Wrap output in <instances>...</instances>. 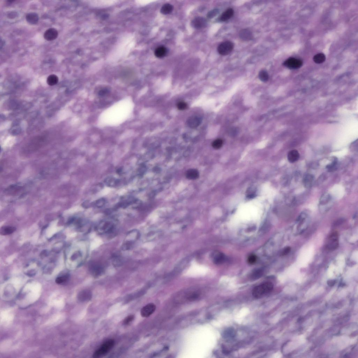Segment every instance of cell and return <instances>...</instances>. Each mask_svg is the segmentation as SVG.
I'll return each mask as SVG.
<instances>
[{
  "label": "cell",
  "mask_w": 358,
  "mask_h": 358,
  "mask_svg": "<svg viewBox=\"0 0 358 358\" xmlns=\"http://www.w3.org/2000/svg\"><path fill=\"white\" fill-rule=\"evenodd\" d=\"M186 177L189 180H196L199 177V172L195 169H190L186 171Z\"/></svg>",
  "instance_id": "obj_20"
},
{
  "label": "cell",
  "mask_w": 358,
  "mask_h": 358,
  "mask_svg": "<svg viewBox=\"0 0 358 358\" xmlns=\"http://www.w3.org/2000/svg\"><path fill=\"white\" fill-rule=\"evenodd\" d=\"M339 246V235L337 232H333L328 237L326 245V248L328 251H334L338 248Z\"/></svg>",
  "instance_id": "obj_7"
},
{
  "label": "cell",
  "mask_w": 358,
  "mask_h": 358,
  "mask_svg": "<svg viewBox=\"0 0 358 358\" xmlns=\"http://www.w3.org/2000/svg\"><path fill=\"white\" fill-rule=\"evenodd\" d=\"M177 107L179 110H184L187 109L188 104L185 102L181 101L178 102Z\"/></svg>",
  "instance_id": "obj_35"
},
{
  "label": "cell",
  "mask_w": 358,
  "mask_h": 358,
  "mask_svg": "<svg viewBox=\"0 0 358 358\" xmlns=\"http://www.w3.org/2000/svg\"><path fill=\"white\" fill-rule=\"evenodd\" d=\"M291 251V248L290 247H287L284 248L282 252V255L285 256L287 255Z\"/></svg>",
  "instance_id": "obj_40"
},
{
  "label": "cell",
  "mask_w": 358,
  "mask_h": 358,
  "mask_svg": "<svg viewBox=\"0 0 358 358\" xmlns=\"http://www.w3.org/2000/svg\"><path fill=\"white\" fill-rule=\"evenodd\" d=\"M16 230V228L13 227L4 226L1 228L0 233L2 235H8L12 234Z\"/></svg>",
  "instance_id": "obj_23"
},
{
  "label": "cell",
  "mask_w": 358,
  "mask_h": 358,
  "mask_svg": "<svg viewBox=\"0 0 358 358\" xmlns=\"http://www.w3.org/2000/svg\"><path fill=\"white\" fill-rule=\"evenodd\" d=\"M173 6L172 5L166 4L161 7V12L163 14L166 15L170 13L173 11Z\"/></svg>",
  "instance_id": "obj_25"
},
{
  "label": "cell",
  "mask_w": 358,
  "mask_h": 358,
  "mask_svg": "<svg viewBox=\"0 0 358 358\" xmlns=\"http://www.w3.org/2000/svg\"><path fill=\"white\" fill-rule=\"evenodd\" d=\"M105 183L110 187H114L119 183V181L116 179L112 177H107L105 179Z\"/></svg>",
  "instance_id": "obj_28"
},
{
  "label": "cell",
  "mask_w": 358,
  "mask_h": 358,
  "mask_svg": "<svg viewBox=\"0 0 358 358\" xmlns=\"http://www.w3.org/2000/svg\"><path fill=\"white\" fill-rule=\"evenodd\" d=\"M310 219L309 216L305 212L300 213L296 219V234H300L307 229L309 225Z\"/></svg>",
  "instance_id": "obj_3"
},
{
  "label": "cell",
  "mask_w": 358,
  "mask_h": 358,
  "mask_svg": "<svg viewBox=\"0 0 358 358\" xmlns=\"http://www.w3.org/2000/svg\"><path fill=\"white\" fill-rule=\"evenodd\" d=\"M115 341L113 339H109L105 341L95 351L93 355V357L98 358L106 354L114 346Z\"/></svg>",
  "instance_id": "obj_5"
},
{
  "label": "cell",
  "mask_w": 358,
  "mask_h": 358,
  "mask_svg": "<svg viewBox=\"0 0 358 358\" xmlns=\"http://www.w3.org/2000/svg\"><path fill=\"white\" fill-rule=\"evenodd\" d=\"M138 230L133 229L127 233L124 240L121 249L124 251H129L133 248L136 243L140 237Z\"/></svg>",
  "instance_id": "obj_2"
},
{
  "label": "cell",
  "mask_w": 358,
  "mask_h": 358,
  "mask_svg": "<svg viewBox=\"0 0 358 358\" xmlns=\"http://www.w3.org/2000/svg\"><path fill=\"white\" fill-rule=\"evenodd\" d=\"M219 12V10L217 9L212 10L210 11L208 14V17L209 18H213L215 16H216L217 14Z\"/></svg>",
  "instance_id": "obj_37"
},
{
  "label": "cell",
  "mask_w": 358,
  "mask_h": 358,
  "mask_svg": "<svg viewBox=\"0 0 358 358\" xmlns=\"http://www.w3.org/2000/svg\"><path fill=\"white\" fill-rule=\"evenodd\" d=\"M314 181V177L313 175L310 173L306 174L304 175L303 178V183L304 186L306 188H310L312 187Z\"/></svg>",
  "instance_id": "obj_16"
},
{
  "label": "cell",
  "mask_w": 358,
  "mask_h": 358,
  "mask_svg": "<svg viewBox=\"0 0 358 358\" xmlns=\"http://www.w3.org/2000/svg\"><path fill=\"white\" fill-rule=\"evenodd\" d=\"M234 14V10L232 8H229L223 12L221 15L219 20L223 22L229 20L233 16Z\"/></svg>",
  "instance_id": "obj_18"
},
{
  "label": "cell",
  "mask_w": 358,
  "mask_h": 358,
  "mask_svg": "<svg viewBox=\"0 0 358 358\" xmlns=\"http://www.w3.org/2000/svg\"><path fill=\"white\" fill-rule=\"evenodd\" d=\"M106 200L104 198H102L99 199L95 201L94 204L95 207L100 208L103 207L106 203Z\"/></svg>",
  "instance_id": "obj_34"
},
{
  "label": "cell",
  "mask_w": 358,
  "mask_h": 358,
  "mask_svg": "<svg viewBox=\"0 0 358 358\" xmlns=\"http://www.w3.org/2000/svg\"><path fill=\"white\" fill-rule=\"evenodd\" d=\"M274 285L273 283L267 282L257 286L253 289L252 295L257 298H261L270 293L273 290Z\"/></svg>",
  "instance_id": "obj_4"
},
{
  "label": "cell",
  "mask_w": 358,
  "mask_h": 358,
  "mask_svg": "<svg viewBox=\"0 0 358 358\" xmlns=\"http://www.w3.org/2000/svg\"><path fill=\"white\" fill-rule=\"evenodd\" d=\"M300 154L298 151L294 149L289 151L288 155V159L290 163H293L298 160Z\"/></svg>",
  "instance_id": "obj_17"
},
{
  "label": "cell",
  "mask_w": 358,
  "mask_h": 358,
  "mask_svg": "<svg viewBox=\"0 0 358 358\" xmlns=\"http://www.w3.org/2000/svg\"><path fill=\"white\" fill-rule=\"evenodd\" d=\"M156 306L153 303H150L147 305L142 308L141 315L142 317L147 318L149 317L155 312Z\"/></svg>",
  "instance_id": "obj_11"
},
{
  "label": "cell",
  "mask_w": 358,
  "mask_h": 358,
  "mask_svg": "<svg viewBox=\"0 0 358 358\" xmlns=\"http://www.w3.org/2000/svg\"><path fill=\"white\" fill-rule=\"evenodd\" d=\"M240 39L242 40L248 41L253 40L254 36L252 32L247 29H244L240 31L239 33Z\"/></svg>",
  "instance_id": "obj_13"
},
{
  "label": "cell",
  "mask_w": 358,
  "mask_h": 358,
  "mask_svg": "<svg viewBox=\"0 0 358 358\" xmlns=\"http://www.w3.org/2000/svg\"><path fill=\"white\" fill-rule=\"evenodd\" d=\"M167 52V49L165 47L160 46L156 48L155 55L156 57L161 58L165 57Z\"/></svg>",
  "instance_id": "obj_22"
},
{
  "label": "cell",
  "mask_w": 358,
  "mask_h": 358,
  "mask_svg": "<svg viewBox=\"0 0 358 358\" xmlns=\"http://www.w3.org/2000/svg\"><path fill=\"white\" fill-rule=\"evenodd\" d=\"M91 204L89 201H86L83 203V207L85 208H88L90 207Z\"/></svg>",
  "instance_id": "obj_41"
},
{
  "label": "cell",
  "mask_w": 358,
  "mask_h": 358,
  "mask_svg": "<svg viewBox=\"0 0 358 358\" xmlns=\"http://www.w3.org/2000/svg\"><path fill=\"white\" fill-rule=\"evenodd\" d=\"M262 271L258 270L255 272L252 275V278L253 279H256L259 278L262 275Z\"/></svg>",
  "instance_id": "obj_39"
},
{
  "label": "cell",
  "mask_w": 358,
  "mask_h": 358,
  "mask_svg": "<svg viewBox=\"0 0 358 358\" xmlns=\"http://www.w3.org/2000/svg\"><path fill=\"white\" fill-rule=\"evenodd\" d=\"M200 119L197 117H191L188 121V124L191 128H195L199 125Z\"/></svg>",
  "instance_id": "obj_24"
},
{
  "label": "cell",
  "mask_w": 358,
  "mask_h": 358,
  "mask_svg": "<svg viewBox=\"0 0 358 358\" xmlns=\"http://www.w3.org/2000/svg\"><path fill=\"white\" fill-rule=\"evenodd\" d=\"M89 270L93 276L97 277L101 276L104 273V268L102 264L94 262L90 264Z\"/></svg>",
  "instance_id": "obj_10"
},
{
  "label": "cell",
  "mask_w": 358,
  "mask_h": 358,
  "mask_svg": "<svg viewBox=\"0 0 358 358\" xmlns=\"http://www.w3.org/2000/svg\"><path fill=\"white\" fill-rule=\"evenodd\" d=\"M112 263L115 267H119L122 264V260L119 255H115L112 258Z\"/></svg>",
  "instance_id": "obj_30"
},
{
  "label": "cell",
  "mask_w": 358,
  "mask_h": 358,
  "mask_svg": "<svg viewBox=\"0 0 358 358\" xmlns=\"http://www.w3.org/2000/svg\"><path fill=\"white\" fill-rule=\"evenodd\" d=\"M313 60L316 63H322L325 62L326 60V56L323 53H318L314 56Z\"/></svg>",
  "instance_id": "obj_26"
},
{
  "label": "cell",
  "mask_w": 358,
  "mask_h": 358,
  "mask_svg": "<svg viewBox=\"0 0 358 358\" xmlns=\"http://www.w3.org/2000/svg\"><path fill=\"white\" fill-rule=\"evenodd\" d=\"M117 224V221L114 219L103 220L97 225L95 230L100 235L112 234L116 230Z\"/></svg>",
  "instance_id": "obj_1"
},
{
  "label": "cell",
  "mask_w": 358,
  "mask_h": 358,
  "mask_svg": "<svg viewBox=\"0 0 358 358\" xmlns=\"http://www.w3.org/2000/svg\"><path fill=\"white\" fill-rule=\"evenodd\" d=\"M259 79L264 82L268 81L269 79L268 73L265 70H262L259 72Z\"/></svg>",
  "instance_id": "obj_29"
},
{
  "label": "cell",
  "mask_w": 358,
  "mask_h": 358,
  "mask_svg": "<svg viewBox=\"0 0 358 358\" xmlns=\"http://www.w3.org/2000/svg\"><path fill=\"white\" fill-rule=\"evenodd\" d=\"M69 278V277L68 275L58 277L56 279V283L59 284L65 283L67 281Z\"/></svg>",
  "instance_id": "obj_33"
},
{
  "label": "cell",
  "mask_w": 358,
  "mask_h": 358,
  "mask_svg": "<svg viewBox=\"0 0 358 358\" xmlns=\"http://www.w3.org/2000/svg\"><path fill=\"white\" fill-rule=\"evenodd\" d=\"M134 316L133 315H129L127 316L125 319L123 321V323L125 325H128L134 320Z\"/></svg>",
  "instance_id": "obj_36"
},
{
  "label": "cell",
  "mask_w": 358,
  "mask_h": 358,
  "mask_svg": "<svg viewBox=\"0 0 358 358\" xmlns=\"http://www.w3.org/2000/svg\"><path fill=\"white\" fill-rule=\"evenodd\" d=\"M91 297V293L89 291H84L80 293L78 298L80 300L84 301L88 300Z\"/></svg>",
  "instance_id": "obj_31"
},
{
  "label": "cell",
  "mask_w": 358,
  "mask_h": 358,
  "mask_svg": "<svg viewBox=\"0 0 358 358\" xmlns=\"http://www.w3.org/2000/svg\"><path fill=\"white\" fill-rule=\"evenodd\" d=\"M223 144V141L222 139H218L215 140L212 144V146L215 149H218L222 147Z\"/></svg>",
  "instance_id": "obj_32"
},
{
  "label": "cell",
  "mask_w": 358,
  "mask_h": 358,
  "mask_svg": "<svg viewBox=\"0 0 358 358\" xmlns=\"http://www.w3.org/2000/svg\"><path fill=\"white\" fill-rule=\"evenodd\" d=\"M121 171H122L121 169L119 168L118 169V170H117V173H121Z\"/></svg>",
  "instance_id": "obj_43"
},
{
  "label": "cell",
  "mask_w": 358,
  "mask_h": 358,
  "mask_svg": "<svg viewBox=\"0 0 358 358\" xmlns=\"http://www.w3.org/2000/svg\"><path fill=\"white\" fill-rule=\"evenodd\" d=\"M234 44L232 42L226 41L221 43L218 47V51L220 55L225 56L229 54L234 48Z\"/></svg>",
  "instance_id": "obj_8"
},
{
  "label": "cell",
  "mask_w": 358,
  "mask_h": 358,
  "mask_svg": "<svg viewBox=\"0 0 358 358\" xmlns=\"http://www.w3.org/2000/svg\"><path fill=\"white\" fill-rule=\"evenodd\" d=\"M333 198L330 194L325 193L320 197L319 202V208L320 212L325 213L328 211L333 204Z\"/></svg>",
  "instance_id": "obj_6"
},
{
  "label": "cell",
  "mask_w": 358,
  "mask_h": 358,
  "mask_svg": "<svg viewBox=\"0 0 358 358\" xmlns=\"http://www.w3.org/2000/svg\"><path fill=\"white\" fill-rule=\"evenodd\" d=\"M212 261L216 264H221L224 262L225 257L224 254L219 252H213L212 255Z\"/></svg>",
  "instance_id": "obj_15"
},
{
  "label": "cell",
  "mask_w": 358,
  "mask_h": 358,
  "mask_svg": "<svg viewBox=\"0 0 358 358\" xmlns=\"http://www.w3.org/2000/svg\"><path fill=\"white\" fill-rule=\"evenodd\" d=\"M58 82V78L57 76L52 74L49 76L47 79V84L50 86H54L57 84Z\"/></svg>",
  "instance_id": "obj_27"
},
{
  "label": "cell",
  "mask_w": 358,
  "mask_h": 358,
  "mask_svg": "<svg viewBox=\"0 0 358 358\" xmlns=\"http://www.w3.org/2000/svg\"><path fill=\"white\" fill-rule=\"evenodd\" d=\"M336 282V281L334 280H330L328 281L327 282V284L328 285L332 286L334 285Z\"/></svg>",
  "instance_id": "obj_42"
},
{
  "label": "cell",
  "mask_w": 358,
  "mask_h": 358,
  "mask_svg": "<svg viewBox=\"0 0 358 358\" xmlns=\"http://www.w3.org/2000/svg\"><path fill=\"white\" fill-rule=\"evenodd\" d=\"M331 162L326 166V168L329 172H332L336 170L338 162V159L336 157L331 158Z\"/></svg>",
  "instance_id": "obj_21"
},
{
  "label": "cell",
  "mask_w": 358,
  "mask_h": 358,
  "mask_svg": "<svg viewBox=\"0 0 358 358\" xmlns=\"http://www.w3.org/2000/svg\"><path fill=\"white\" fill-rule=\"evenodd\" d=\"M303 64V61L299 59L290 58L284 61L283 65L286 68L291 69H296L300 68Z\"/></svg>",
  "instance_id": "obj_9"
},
{
  "label": "cell",
  "mask_w": 358,
  "mask_h": 358,
  "mask_svg": "<svg viewBox=\"0 0 358 358\" xmlns=\"http://www.w3.org/2000/svg\"><path fill=\"white\" fill-rule=\"evenodd\" d=\"M207 21L202 17H198L193 20L192 25L195 28L200 29L205 28L207 25Z\"/></svg>",
  "instance_id": "obj_14"
},
{
  "label": "cell",
  "mask_w": 358,
  "mask_h": 358,
  "mask_svg": "<svg viewBox=\"0 0 358 358\" xmlns=\"http://www.w3.org/2000/svg\"><path fill=\"white\" fill-rule=\"evenodd\" d=\"M257 257L254 255H250L248 259V261L250 264H254L257 260Z\"/></svg>",
  "instance_id": "obj_38"
},
{
  "label": "cell",
  "mask_w": 358,
  "mask_h": 358,
  "mask_svg": "<svg viewBox=\"0 0 358 358\" xmlns=\"http://www.w3.org/2000/svg\"><path fill=\"white\" fill-rule=\"evenodd\" d=\"M26 20L29 24H36L39 21V16L36 13L31 12L26 15Z\"/></svg>",
  "instance_id": "obj_19"
},
{
  "label": "cell",
  "mask_w": 358,
  "mask_h": 358,
  "mask_svg": "<svg viewBox=\"0 0 358 358\" xmlns=\"http://www.w3.org/2000/svg\"><path fill=\"white\" fill-rule=\"evenodd\" d=\"M58 35V31L54 28H50L47 30L44 34V37L46 40L51 41L55 40Z\"/></svg>",
  "instance_id": "obj_12"
}]
</instances>
